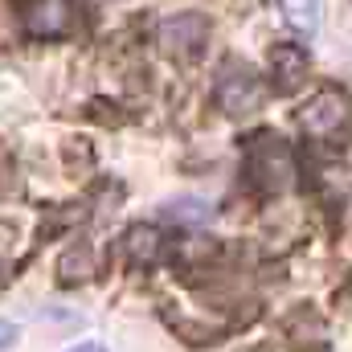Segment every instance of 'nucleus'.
Segmentation results:
<instances>
[{"label":"nucleus","instance_id":"39448f33","mask_svg":"<svg viewBox=\"0 0 352 352\" xmlns=\"http://www.w3.org/2000/svg\"><path fill=\"white\" fill-rule=\"evenodd\" d=\"M205 41H209V21L201 12H176L160 25V45L173 58H197Z\"/></svg>","mask_w":352,"mask_h":352},{"label":"nucleus","instance_id":"6e6552de","mask_svg":"<svg viewBox=\"0 0 352 352\" xmlns=\"http://www.w3.org/2000/svg\"><path fill=\"white\" fill-rule=\"evenodd\" d=\"M123 246H127V254H131L135 266H152V263H160V254H164V238H160L156 226H135Z\"/></svg>","mask_w":352,"mask_h":352},{"label":"nucleus","instance_id":"f257e3e1","mask_svg":"<svg viewBox=\"0 0 352 352\" xmlns=\"http://www.w3.org/2000/svg\"><path fill=\"white\" fill-rule=\"evenodd\" d=\"M299 127L307 140L328 144V148H344L352 140V102L344 90H320L307 98V107L299 111Z\"/></svg>","mask_w":352,"mask_h":352},{"label":"nucleus","instance_id":"f03ea898","mask_svg":"<svg viewBox=\"0 0 352 352\" xmlns=\"http://www.w3.org/2000/svg\"><path fill=\"white\" fill-rule=\"evenodd\" d=\"M246 176H250V184L258 192H266V197L287 192L295 184V152L287 148V140H278L270 131L254 135L250 148H246Z\"/></svg>","mask_w":352,"mask_h":352},{"label":"nucleus","instance_id":"9d476101","mask_svg":"<svg viewBox=\"0 0 352 352\" xmlns=\"http://www.w3.org/2000/svg\"><path fill=\"white\" fill-rule=\"evenodd\" d=\"M12 188V156H8V148L0 144V197Z\"/></svg>","mask_w":352,"mask_h":352},{"label":"nucleus","instance_id":"1a4fd4ad","mask_svg":"<svg viewBox=\"0 0 352 352\" xmlns=\"http://www.w3.org/2000/svg\"><path fill=\"white\" fill-rule=\"evenodd\" d=\"M164 217L176 221V226H205L209 221V205L197 201V197H180V201H168L164 205Z\"/></svg>","mask_w":352,"mask_h":352},{"label":"nucleus","instance_id":"7ed1b4c3","mask_svg":"<svg viewBox=\"0 0 352 352\" xmlns=\"http://www.w3.org/2000/svg\"><path fill=\"white\" fill-rule=\"evenodd\" d=\"M266 90L258 82V74L250 70V66H226L221 70V78H217V102H221V111L226 115H234V119H242V115H254L258 107H263Z\"/></svg>","mask_w":352,"mask_h":352},{"label":"nucleus","instance_id":"0eeeda50","mask_svg":"<svg viewBox=\"0 0 352 352\" xmlns=\"http://www.w3.org/2000/svg\"><path fill=\"white\" fill-rule=\"evenodd\" d=\"M283 25L299 37H316L320 33V0H278Z\"/></svg>","mask_w":352,"mask_h":352},{"label":"nucleus","instance_id":"f8f14e48","mask_svg":"<svg viewBox=\"0 0 352 352\" xmlns=\"http://www.w3.org/2000/svg\"><path fill=\"white\" fill-rule=\"evenodd\" d=\"M70 352H107L102 344H78V349H70Z\"/></svg>","mask_w":352,"mask_h":352},{"label":"nucleus","instance_id":"9b49d317","mask_svg":"<svg viewBox=\"0 0 352 352\" xmlns=\"http://www.w3.org/2000/svg\"><path fill=\"white\" fill-rule=\"evenodd\" d=\"M21 336V328L12 324V320H0V352L4 349H12V340Z\"/></svg>","mask_w":352,"mask_h":352},{"label":"nucleus","instance_id":"20e7f679","mask_svg":"<svg viewBox=\"0 0 352 352\" xmlns=\"http://www.w3.org/2000/svg\"><path fill=\"white\" fill-rule=\"evenodd\" d=\"M21 25L29 37H66L74 29V4L70 0H25Z\"/></svg>","mask_w":352,"mask_h":352},{"label":"nucleus","instance_id":"423d86ee","mask_svg":"<svg viewBox=\"0 0 352 352\" xmlns=\"http://www.w3.org/2000/svg\"><path fill=\"white\" fill-rule=\"evenodd\" d=\"M270 74H274V87L278 90H295L307 78V54L299 45H274L270 54Z\"/></svg>","mask_w":352,"mask_h":352}]
</instances>
